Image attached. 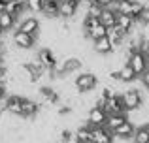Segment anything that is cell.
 I'll return each instance as SVG.
<instances>
[{
	"label": "cell",
	"mask_w": 149,
	"mask_h": 143,
	"mask_svg": "<svg viewBox=\"0 0 149 143\" xmlns=\"http://www.w3.org/2000/svg\"><path fill=\"white\" fill-rule=\"evenodd\" d=\"M77 6H79V0H61V4H58V15L61 17H74L77 11Z\"/></svg>",
	"instance_id": "7"
},
{
	"label": "cell",
	"mask_w": 149,
	"mask_h": 143,
	"mask_svg": "<svg viewBox=\"0 0 149 143\" xmlns=\"http://www.w3.org/2000/svg\"><path fill=\"white\" fill-rule=\"evenodd\" d=\"M8 0H0V11H4V8H6Z\"/></svg>",
	"instance_id": "35"
},
{
	"label": "cell",
	"mask_w": 149,
	"mask_h": 143,
	"mask_svg": "<svg viewBox=\"0 0 149 143\" xmlns=\"http://www.w3.org/2000/svg\"><path fill=\"white\" fill-rule=\"evenodd\" d=\"M23 8H25V2H23V0H8L4 11L10 13V15H13V17H17V15L23 11Z\"/></svg>",
	"instance_id": "18"
},
{
	"label": "cell",
	"mask_w": 149,
	"mask_h": 143,
	"mask_svg": "<svg viewBox=\"0 0 149 143\" xmlns=\"http://www.w3.org/2000/svg\"><path fill=\"white\" fill-rule=\"evenodd\" d=\"M21 102H23V98L21 96H10V98L6 100V107L4 109L8 111V113H11V115H21Z\"/></svg>",
	"instance_id": "13"
},
{
	"label": "cell",
	"mask_w": 149,
	"mask_h": 143,
	"mask_svg": "<svg viewBox=\"0 0 149 143\" xmlns=\"http://www.w3.org/2000/svg\"><path fill=\"white\" fill-rule=\"evenodd\" d=\"M61 140L64 141V143H68V141L74 140V134L70 132V130H62V132H61Z\"/></svg>",
	"instance_id": "29"
},
{
	"label": "cell",
	"mask_w": 149,
	"mask_h": 143,
	"mask_svg": "<svg viewBox=\"0 0 149 143\" xmlns=\"http://www.w3.org/2000/svg\"><path fill=\"white\" fill-rule=\"evenodd\" d=\"M134 25H136V21L130 17V15H121V13H117V28H119L121 32L128 34L132 28H134Z\"/></svg>",
	"instance_id": "12"
},
{
	"label": "cell",
	"mask_w": 149,
	"mask_h": 143,
	"mask_svg": "<svg viewBox=\"0 0 149 143\" xmlns=\"http://www.w3.org/2000/svg\"><path fill=\"white\" fill-rule=\"evenodd\" d=\"M95 51L98 53V55H109V53L113 51V45H111V41H109L108 36L98 40V41H95Z\"/></svg>",
	"instance_id": "17"
},
{
	"label": "cell",
	"mask_w": 149,
	"mask_h": 143,
	"mask_svg": "<svg viewBox=\"0 0 149 143\" xmlns=\"http://www.w3.org/2000/svg\"><path fill=\"white\" fill-rule=\"evenodd\" d=\"M100 25H104L108 30L115 28L117 26V11L111 10V8H104V11L100 15Z\"/></svg>",
	"instance_id": "11"
},
{
	"label": "cell",
	"mask_w": 149,
	"mask_h": 143,
	"mask_svg": "<svg viewBox=\"0 0 149 143\" xmlns=\"http://www.w3.org/2000/svg\"><path fill=\"white\" fill-rule=\"evenodd\" d=\"M13 25H15V17L13 15L6 13V11H0V26H2V30H10Z\"/></svg>",
	"instance_id": "26"
},
{
	"label": "cell",
	"mask_w": 149,
	"mask_h": 143,
	"mask_svg": "<svg viewBox=\"0 0 149 143\" xmlns=\"http://www.w3.org/2000/svg\"><path fill=\"white\" fill-rule=\"evenodd\" d=\"M98 25H100V19H96V17H87V15H85V19H83V28H85V32H91V30H95Z\"/></svg>",
	"instance_id": "28"
},
{
	"label": "cell",
	"mask_w": 149,
	"mask_h": 143,
	"mask_svg": "<svg viewBox=\"0 0 149 143\" xmlns=\"http://www.w3.org/2000/svg\"><path fill=\"white\" fill-rule=\"evenodd\" d=\"M146 128H147V132H149V122H147V124H146Z\"/></svg>",
	"instance_id": "37"
},
{
	"label": "cell",
	"mask_w": 149,
	"mask_h": 143,
	"mask_svg": "<svg viewBox=\"0 0 149 143\" xmlns=\"http://www.w3.org/2000/svg\"><path fill=\"white\" fill-rule=\"evenodd\" d=\"M23 2H25V8H26V10H30V11H34V13H36V11H42V10H44V2H45V0H23Z\"/></svg>",
	"instance_id": "27"
},
{
	"label": "cell",
	"mask_w": 149,
	"mask_h": 143,
	"mask_svg": "<svg viewBox=\"0 0 149 143\" xmlns=\"http://www.w3.org/2000/svg\"><path fill=\"white\" fill-rule=\"evenodd\" d=\"M134 132H136V128H134V124H132L130 121H125L123 124L119 126L117 130H113V137H119V140H130L132 136H134Z\"/></svg>",
	"instance_id": "10"
},
{
	"label": "cell",
	"mask_w": 149,
	"mask_h": 143,
	"mask_svg": "<svg viewBox=\"0 0 149 143\" xmlns=\"http://www.w3.org/2000/svg\"><path fill=\"white\" fill-rule=\"evenodd\" d=\"M127 64L136 72V75L142 77L143 73H146V70L149 68V55H146V53H142V51H136L134 55L128 59Z\"/></svg>",
	"instance_id": "2"
},
{
	"label": "cell",
	"mask_w": 149,
	"mask_h": 143,
	"mask_svg": "<svg viewBox=\"0 0 149 143\" xmlns=\"http://www.w3.org/2000/svg\"><path fill=\"white\" fill-rule=\"evenodd\" d=\"M143 36H149V23H143Z\"/></svg>",
	"instance_id": "34"
},
{
	"label": "cell",
	"mask_w": 149,
	"mask_h": 143,
	"mask_svg": "<svg viewBox=\"0 0 149 143\" xmlns=\"http://www.w3.org/2000/svg\"><path fill=\"white\" fill-rule=\"evenodd\" d=\"M125 121H128V119L125 117V113H121V115H108L104 128H108L109 132H113V130H117V128H119V126L123 124Z\"/></svg>",
	"instance_id": "15"
},
{
	"label": "cell",
	"mask_w": 149,
	"mask_h": 143,
	"mask_svg": "<svg viewBox=\"0 0 149 143\" xmlns=\"http://www.w3.org/2000/svg\"><path fill=\"white\" fill-rule=\"evenodd\" d=\"M117 6V13H121V15H130L132 17V6H134V0H123V2H119V4H115Z\"/></svg>",
	"instance_id": "23"
},
{
	"label": "cell",
	"mask_w": 149,
	"mask_h": 143,
	"mask_svg": "<svg viewBox=\"0 0 149 143\" xmlns=\"http://www.w3.org/2000/svg\"><path fill=\"white\" fill-rule=\"evenodd\" d=\"M72 111V107H68V106H62L61 109H58V115H66V113H70Z\"/></svg>",
	"instance_id": "31"
},
{
	"label": "cell",
	"mask_w": 149,
	"mask_h": 143,
	"mask_svg": "<svg viewBox=\"0 0 149 143\" xmlns=\"http://www.w3.org/2000/svg\"><path fill=\"white\" fill-rule=\"evenodd\" d=\"M2 32H4V30H2V26H0V36H2Z\"/></svg>",
	"instance_id": "38"
},
{
	"label": "cell",
	"mask_w": 149,
	"mask_h": 143,
	"mask_svg": "<svg viewBox=\"0 0 149 143\" xmlns=\"http://www.w3.org/2000/svg\"><path fill=\"white\" fill-rule=\"evenodd\" d=\"M143 23H149V8H146L143 11Z\"/></svg>",
	"instance_id": "33"
},
{
	"label": "cell",
	"mask_w": 149,
	"mask_h": 143,
	"mask_svg": "<svg viewBox=\"0 0 149 143\" xmlns=\"http://www.w3.org/2000/svg\"><path fill=\"white\" fill-rule=\"evenodd\" d=\"M38 109H40V106H38L36 102H32V100H29V98H23V102H21V117H32V115L38 113Z\"/></svg>",
	"instance_id": "14"
},
{
	"label": "cell",
	"mask_w": 149,
	"mask_h": 143,
	"mask_svg": "<svg viewBox=\"0 0 149 143\" xmlns=\"http://www.w3.org/2000/svg\"><path fill=\"white\" fill-rule=\"evenodd\" d=\"M121 102H123V107L125 111H138L140 107H142V94H140V90H136V88H128V90H125L123 94H121Z\"/></svg>",
	"instance_id": "1"
},
{
	"label": "cell",
	"mask_w": 149,
	"mask_h": 143,
	"mask_svg": "<svg viewBox=\"0 0 149 143\" xmlns=\"http://www.w3.org/2000/svg\"><path fill=\"white\" fill-rule=\"evenodd\" d=\"M111 2H113V4H119V2H123V0H111Z\"/></svg>",
	"instance_id": "36"
},
{
	"label": "cell",
	"mask_w": 149,
	"mask_h": 143,
	"mask_svg": "<svg viewBox=\"0 0 149 143\" xmlns=\"http://www.w3.org/2000/svg\"><path fill=\"white\" fill-rule=\"evenodd\" d=\"M58 4H61V0H45L42 11H44L47 17H57L58 15Z\"/></svg>",
	"instance_id": "21"
},
{
	"label": "cell",
	"mask_w": 149,
	"mask_h": 143,
	"mask_svg": "<svg viewBox=\"0 0 149 143\" xmlns=\"http://www.w3.org/2000/svg\"><path fill=\"white\" fill-rule=\"evenodd\" d=\"M91 134H93V143H113V134L104 126L91 128Z\"/></svg>",
	"instance_id": "9"
},
{
	"label": "cell",
	"mask_w": 149,
	"mask_h": 143,
	"mask_svg": "<svg viewBox=\"0 0 149 143\" xmlns=\"http://www.w3.org/2000/svg\"><path fill=\"white\" fill-rule=\"evenodd\" d=\"M74 140L76 143H93V134H91V128L87 126H81L76 134H74Z\"/></svg>",
	"instance_id": "20"
},
{
	"label": "cell",
	"mask_w": 149,
	"mask_h": 143,
	"mask_svg": "<svg viewBox=\"0 0 149 143\" xmlns=\"http://www.w3.org/2000/svg\"><path fill=\"white\" fill-rule=\"evenodd\" d=\"M34 41H36V38L30 36V34L19 32V30L13 34V44H15V47L23 49V51H29V49H32V47H34Z\"/></svg>",
	"instance_id": "5"
},
{
	"label": "cell",
	"mask_w": 149,
	"mask_h": 143,
	"mask_svg": "<svg viewBox=\"0 0 149 143\" xmlns=\"http://www.w3.org/2000/svg\"><path fill=\"white\" fill-rule=\"evenodd\" d=\"M125 36H127V34L121 32L117 26H115V28H109V30H108V38H109V41H111V45H113V51H117V49H119V45L123 44Z\"/></svg>",
	"instance_id": "16"
},
{
	"label": "cell",
	"mask_w": 149,
	"mask_h": 143,
	"mask_svg": "<svg viewBox=\"0 0 149 143\" xmlns=\"http://www.w3.org/2000/svg\"><path fill=\"white\" fill-rule=\"evenodd\" d=\"M38 62H40L45 70H51V72H53V68L57 66L58 60H57V57H55V53L51 51L49 47H45V49H42V51L38 53Z\"/></svg>",
	"instance_id": "6"
},
{
	"label": "cell",
	"mask_w": 149,
	"mask_h": 143,
	"mask_svg": "<svg viewBox=\"0 0 149 143\" xmlns=\"http://www.w3.org/2000/svg\"><path fill=\"white\" fill-rule=\"evenodd\" d=\"M119 79L123 81V83H134V81L138 79V75H136V72L132 70L128 64H125V66L119 70Z\"/></svg>",
	"instance_id": "19"
},
{
	"label": "cell",
	"mask_w": 149,
	"mask_h": 143,
	"mask_svg": "<svg viewBox=\"0 0 149 143\" xmlns=\"http://www.w3.org/2000/svg\"><path fill=\"white\" fill-rule=\"evenodd\" d=\"M87 36L91 38L93 41H98V40H102V38H106L108 36V28H106L104 25H98L95 30H91V32H87Z\"/></svg>",
	"instance_id": "24"
},
{
	"label": "cell",
	"mask_w": 149,
	"mask_h": 143,
	"mask_svg": "<svg viewBox=\"0 0 149 143\" xmlns=\"http://www.w3.org/2000/svg\"><path fill=\"white\" fill-rule=\"evenodd\" d=\"M38 30H40V21L36 17H26L25 21L19 25V32H25V34H30V36L36 38Z\"/></svg>",
	"instance_id": "8"
},
{
	"label": "cell",
	"mask_w": 149,
	"mask_h": 143,
	"mask_svg": "<svg viewBox=\"0 0 149 143\" xmlns=\"http://www.w3.org/2000/svg\"><path fill=\"white\" fill-rule=\"evenodd\" d=\"M4 94H6V85H4V83H0V100L4 98Z\"/></svg>",
	"instance_id": "32"
},
{
	"label": "cell",
	"mask_w": 149,
	"mask_h": 143,
	"mask_svg": "<svg viewBox=\"0 0 149 143\" xmlns=\"http://www.w3.org/2000/svg\"><path fill=\"white\" fill-rule=\"evenodd\" d=\"M142 83H143V87H146V88H149V68L146 70V73L142 75Z\"/></svg>",
	"instance_id": "30"
},
{
	"label": "cell",
	"mask_w": 149,
	"mask_h": 143,
	"mask_svg": "<svg viewBox=\"0 0 149 143\" xmlns=\"http://www.w3.org/2000/svg\"><path fill=\"white\" fill-rule=\"evenodd\" d=\"M64 73H70V72H76L81 68V60L76 59V57H70V59H64Z\"/></svg>",
	"instance_id": "22"
},
{
	"label": "cell",
	"mask_w": 149,
	"mask_h": 143,
	"mask_svg": "<svg viewBox=\"0 0 149 143\" xmlns=\"http://www.w3.org/2000/svg\"><path fill=\"white\" fill-rule=\"evenodd\" d=\"M132 141H134V143H149V132H147L146 126L136 128L134 136H132Z\"/></svg>",
	"instance_id": "25"
},
{
	"label": "cell",
	"mask_w": 149,
	"mask_h": 143,
	"mask_svg": "<svg viewBox=\"0 0 149 143\" xmlns=\"http://www.w3.org/2000/svg\"><path fill=\"white\" fill-rule=\"evenodd\" d=\"M76 87L79 88V90H83V92L93 90V88L96 87V75H95V73H91V72L79 73V75L76 77Z\"/></svg>",
	"instance_id": "3"
},
{
	"label": "cell",
	"mask_w": 149,
	"mask_h": 143,
	"mask_svg": "<svg viewBox=\"0 0 149 143\" xmlns=\"http://www.w3.org/2000/svg\"><path fill=\"white\" fill-rule=\"evenodd\" d=\"M89 124H91V128H100V126L106 124V119H108V115H106L104 109H100V107H91L89 109Z\"/></svg>",
	"instance_id": "4"
}]
</instances>
